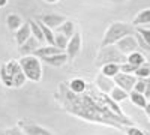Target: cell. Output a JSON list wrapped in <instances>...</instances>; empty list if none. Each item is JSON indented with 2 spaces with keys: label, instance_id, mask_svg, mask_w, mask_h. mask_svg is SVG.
I'll list each match as a JSON object with an SVG mask.
<instances>
[{
  "label": "cell",
  "instance_id": "cb8c5ba5",
  "mask_svg": "<svg viewBox=\"0 0 150 135\" xmlns=\"http://www.w3.org/2000/svg\"><path fill=\"white\" fill-rule=\"evenodd\" d=\"M119 72H120V65L117 63H110L101 68V74H104L105 77H110V78H114Z\"/></svg>",
  "mask_w": 150,
  "mask_h": 135
},
{
  "label": "cell",
  "instance_id": "30bf717a",
  "mask_svg": "<svg viewBox=\"0 0 150 135\" xmlns=\"http://www.w3.org/2000/svg\"><path fill=\"white\" fill-rule=\"evenodd\" d=\"M95 86L98 87V90H101L102 93H111V90L116 87V83L112 78L105 77L104 74H99L95 80Z\"/></svg>",
  "mask_w": 150,
  "mask_h": 135
},
{
  "label": "cell",
  "instance_id": "f546056e",
  "mask_svg": "<svg viewBox=\"0 0 150 135\" xmlns=\"http://www.w3.org/2000/svg\"><path fill=\"white\" fill-rule=\"evenodd\" d=\"M135 32L138 33L141 38L146 41V44L150 47V29H144V27H135Z\"/></svg>",
  "mask_w": 150,
  "mask_h": 135
},
{
  "label": "cell",
  "instance_id": "44dd1931",
  "mask_svg": "<svg viewBox=\"0 0 150 135\" xmlns=\"http://www.w3.org/2000/svg\"><path fill=\"white\" fill-rule=\"evenodd\" d=\"M38 24H39V27L42 29V33H44V36H45V41L48 42V45L56 47V35H54V32L50 29V27H47L42 21H38Z\"/></svg>",
  "mask_w": 150,
  "mask_h": 135
},
{
  "label": "cell",
  "instance_id": "4fadbf2b",
  "mask_svg": "<svg viewBox=\"0 0 150 135\" xmlns=\"http://www.w3.org/2000/svg\"><path fill=\"white\" fill-rule=\"evenodd\" d=\"M44 62L47 63V65H50V66H54V68H60V66H63L68 60H69V57H68V54L66 53H60V54H54V56H50V57H45V59H42Z\"/></svg>",
  "mask_w": 150,
  "mask_h": 135
},
{
  "label": "cell",
  "instance_id": "7c38bea8",
  "mask_svg": "<svg viewBox=\"0 0 150 135\" xmlns=\"http://www.w3.org/2000/svg\"><path fill=\"white\" fill-rule=\"evenodd\" d=\"M32 27H30V23H29V20L23 24V26L17 30V33H15V41H17V44H18V47H21V45H24L30 38H32Z\"/></svg>",
  "mask_w": 150,
  "mask_h": 135
},
{
  "label": "cell",
  "instance_id": "f35d334b",
  "mask_svg": "<svg viewBox=\"0 0 150 135\" xmlns=\"http://www.w3.org/2000/svg\"><path fill=\"white\" fill-rule=\"evenodd\" d=\"M147 102H149V105H150V98H149V99H147Z\"/></svg>",
  "mask_w": 150,
  "mask_h": 135
},
{
  "label": "cell",
  "instance_id": "277c9868",
  "mask_svg": "<svg viewBox=\"0 0 150 135\" xmlns=\"http://www.w3.org/2000/svg\"><path fill=\"white\" fill-rule=\"evenodd\" d=\"M125 62H128V57L122 54L119 51V48L114 47V45H110V47H104L101 48L98 57H96V62L95 65L98 68H102L105 65H110V63H117V65H122Z\"/></svg>",
  "mask_w": 150,
  "mask_h": 135
},
{
  "label": "cell",
  "instance_id": "6da1fadb",
  "mask_svg": "<svg viewBox=\"0 0 150 135\" xmlns=\"http://www.w3.org/2000/svg\"><path fill=\"white\" fill-rule=\"evenodd\" d=\"M60 101L62 105L72 116L81 117L83 120L95 122V123L108 125L111 128L123 129L125 126H135L134 122L123 114V111L117 107L110 98V95L102 93L98 87L89 86L84 93H72L68 84L60 86Z\"/></svg>",
  "mask_w": 150,
  "mask_h": 135
},
{
  "label": "cell",
  "instance_id": "d6986e66",
  "mask_svg": "<svg viewBox=\"0 0 150 135\" xmlns=\"http://www.w3.org/2000/svg\"><path fill=\"white\" fill-rule=\"evenodd\" d=\"M68 86H69L71 92H72V93H77V95L84 93V92L87 90V84H86V81L81 80V78H74Z\"/></svg>",
  "mask_w": 150,
  "mask_h": 135
},
{
  "label": "cell",
  "instance_id": "83f0119b",
  "mask_svg": "<svg viewBox=\"0 0 150 135\" xmlns=\"http://www.w3.org/2000/svg\"><path fill=\"white\" fill-rule=\"evenodd\" d=\"M135 77L137 78H150V65L144 63L143 66H140L135 72Z\"/></svg>",
  "mask_w": 150,
  "mask_h": 135
},
{
  "label": "cell",
  "instance_id": "484cf974",
  "mask_svg": "<svg viewBox=\"0 0 150 135\" xmlns=\"http://www.w3.org/2000/svg\"><path fill=\"white\" fill-rule=\"evenodd\" d=\"M0 81H2L6 87H14V81H12V77L9 75V72H8L5 63L0 66Z\"/></svg>",
  "mask_w": 150,
  "mask_h": 135
},
{
  "label": "cell",
  "instance_id": "5b68a950",
  "mask_svg": "<svg viewBox=\"0 0 150 135\" xmlns=\"http://www.w3.org/2000/svg\"><path fill=\"white\" fill-rule=\"evenodd\" d=\"M8 72H9V75L12 77V81H14V87L15 89H20L23 87L24 84H26L27 81V77L24 75V72L20 66V62H17V60H9V62L5 63Z\"/></svg>",
  "mask_w": 150,
  "mask_h": 135
},
{
  "label": "cell",
  "instance_id": "1f68e13d",
  "mask_svg": "<svg viewBox=\"0 0 150 135\" xmlns=\"http://www.w3.org/2000/svg\"><path fill=\"white\" fill-rule=\"evenodd\" d=\"M137 69H138V68L131 65V63H128V62H125V63L120 65V72H123V74H132V75H135Z\"/></svg>",
  "mask_w": 150,
  "mask_h": 135
},
{
  "label": "cell",
  "instance_id": "8fae6325",
  "mask_svg": "<svg viewBox=\"0 0 150 135\" xmlns=\"http://www.w3.org/2000/svg\"><path fill=\"white\" fill-rule=\"evenodd\" d=\"M80 51H81V33L77 32L69 39V44H68V48H66V54H68L69 59H75Z\"/></svg>",
  "mask_w": 150,
  "mask_h": 135
},
{
  "label": "cell",
  "instance_id": "52a82bcc",
  "mask_svg": "<svg viewBox=\"0 0 150 135\" xmlns=\"http://www.w3.org/2000/svg\"><path fill=\"white\" fill-rule=\"evenodd\" d=\"M112 80H114L117 87L123 89L125 92H128V93H131L134 90L137 81H138V78H137L135 75H132V74H123V72H119Z\"/></svg>",
  "mask_w": 150,
  "mask_h": 135
},
{
  "label": "cell",
  "instance_id": "4316f807",
  "mask_svg": "<svg viewBox=\"0 0 150 135\" xmlns=\"http://www.w3.org/2000/svg\"><path fill=\"white\" fill-rule=\"evenodd\" d=\"M68 44H69V39L66 38L65 35H60V33H56V47L60 48L62 51H65L68 48Z\"/></svg>",
  "mask_w": 150,
  "mask_h": 135
},
{
  "label": "cell",
  "instance_id": "ffe728a7",
  "mask_svg": "<svg viewBox=\"0 0 150 135\" xmlns=\"http://www.w3.org/2000/svg\"><path fill=\"white\" fill-rule=\"evenodd\" d=\"M110 98H111V99L114 101V102H117V104H119V102H122V101L129 99V93H128V92H125L123 89H120V87H117V86H116V87L111 90Z\"/></svg>",
  "mask_w": 150,
  "mask_h": 135
},
{
  "label": "cell",
  "instance_id": "f1b7e54d",
  "mask_svg": "<svg viewBox=\"0 0 150 135\" xmlns=\"http://www.w3.org/2000/svg\"><path fill=\"white\" fill-rule=\"evenodd\" d=\"M147 81H149V78H138V81H137L134 90L144 95V92H146V89H147Z\"/></svg>",
  "mask_w": 150,
  "mask_h": 135
},
{
  "label": "cell",
  "instance_id": "ba28073f",
  "mask_svg": "<svg viewBox=\"0 0 150 135\" xmlns=\"http://www.w3.org/2000/svg\"><path fill=\"white\" fill-rule=\"evenodd\" d=\"M18 126L23 129V132L26 135H54L51 134L48 129L36 125V123H32V122H24V120H20L18 122Z\"/></svg>",
  "mask_w": 150,
  "mask_h": 135
},
{
  "label": "cell",
  "instance_id": "d590c367",
  "mask_svg": "<svg viewBox=\"0 0 150 135\" xmlns=\"http://www.w3.org/2000/svg\"><path fill=\"white\" fill-rule=\"evenodd\" d=\"M144 111H146V113L149 114V119H150V105H147V108L144 110Z\"/></svg>",
  "mask_w": 150,
  "mask_h": 135
},
{
  "label": "cell",
  "instance_id": "e575fe53",
  "mask_svg": "<svg viewBox=\"0 0 150 135\" xmlns=\"http://www.w3.org/2000/svg\"><path fill=\"white\" fill-rule=\"evenodd\" d=\"M8 5V0H0V8H5Z\"/></svg>",
  "mask_w": 150,
  "mask_h": 135
},
{
  "label": "cell",
  "instance_id": "9c48e42d",
  "mask_svg": "<svg viewBox=\"0 0 150 135\" xmlns=\"http://www.w3.org/2000/svg\"><path fill=\"white\" fill-rule=\"evenodd\" d=\"M39 21H42L45 26L50 27L51 30H56V29H59L63 23H66L68 18L63 17V15H57V14H48V15H42V17L39 18Z\"/></svg>",
  "mask_w": 150,
  "mask_h": 135
},
{
  "label": "cell",
  "instance_id": "e0dca14e",
  "mask_svg": "<svg viewBox=\"0 0 150 135\" xmlns=\"http://www.w3.org/2000/svg\"><path fill=\"white\" fill-rule=\"evenodd\" d=\"M129 99L132 101L134 105H137L138 108H143V110H146L147 105H149L147 98H146L143 93H138V92H135V90H132V92L129 93Z\"/></svg>",
  "mask_w": 150,
  "mask_h": 135
},
{
  "label": "cell",
  "instance_id": "3957f363",
  "mask_svg": "<svg viewBox=\"0 0 150 135\" xmlns=\"http://www.w3.org/2000/svg\"><path fill=\"white\" fill-rule=\"evenodd\" d=\"M20 66L24 72V75L27 77V80L33 83H39L42 78V65L41 59L36 57L33 54L30 56H23L20 59Z\"/></svg>",
  "mask_w": 150,
  "mask_h": 135
},
{
  "label": "cell",
  "instance_id": "8992f818",
  "mask_svg": "<svg viewBox=\"0 0 150 135\" xmlns=\"http://www.w3.org/2000/svg\"><path fill=\"white\" fill-rule=\"evenodd\" d=\"M116 47L119 48V51L122 54H125L126 57L129 54H132V53L140 50V44H138V41H137L135 35H129V36H126V38H123L122 41H119L116 44Z\"/></svg>",
  "mask_w": 150,
  "mask_h": 135
},
{
  "label": "cell",
  "instance_id": "8d00e7d4",
  "mask_svg": "<svg viewBox=\"0 0 150 135\" xmlns=\"http://www.w3.org/2000/svg\"><path fill=\"white\" fill-rule=\"evenodd\" d=\"M44 2H47V3H57L59 0H44Z\"/></svg>",
  "mask_w": 150,
  "mask_h": 135
},
{
  "label": "cell",
  "instance_id": "d6a6232c",
  "mask_svg": "<svg viewBox=\"0 0 150 135\" xmlns=\"http://www.w3.org/2000/svg\"><path fill=\"white\" fill-rule=\"evenodd\" d=\"M126 135H149V134H146L144 131H141L137 126H128L126 128Z\"/></svg>",
  "mask_w": 150,
  "mask_h": 135
},
{
  "label": "cell",
  "instance_id": "4dcf8cb0",
  "mask_svg": "<svg viewBox=\"0 0 150 135\" xmlns=\"http://www.w3.org/2000/svg\"><path fill=\"white\" fill-rule=\"evenodd\" d=\"M0 135H26L23 132V129L17 125L14 128H9V129H5V131H0Z\"/></svg>",
  "mask_w": 150,
  "mask_h": 135
},
{
  "label": "cell",
  "instance_id": "2e32d148",
  "mask_svg": "<svg viewBox=\"0 0 150 135\" xmlns=\"http://www.w3.org/2000/svg\"><path fill=\"white\" fill-rule=\"evenodd\" d=\"M149 23H150V8L140 11L138 14L135 15V18L132 21V26L134 27H143V26H146V24H149Z\"/></svg>",
  "mask_w": 150,
  "mask_h": 135
},
{
  "label": "cell",
  "instance_id": "5bb4252c",
  "mask_svg": "<svg viewBox=\"0 0 150 135\" xmlns=\"http://www.w3.org/2000/svg\"><path fill=\"white\" fill-rule=\"evenodd\" d=\"M39 48V42H38V39L35 38V36H32V38L24 44L21 47H18V51L21 56H30V54H35V51Z\"/></svg>",
  "mask_w": 150,
  "mask_h": 135
},
{
  "label": "cell",
  "instance_id": "9a60e30c",
  "mask_svg": "<svg viewBox=\"0 0 150 135\" xmlns=\"http://www.w3.org/2000/svg\"><path fill=\"white\" fill-rule=\"evenodd\" d=\"M60 53H63V51L60 50V48H57V47H51V45H45V47H39V48H38L33 56L39 57V59H45V57L54 56V54H60Z\"/></svg>",
  "mask_w": 150,
  "mask_h": 135
},
{
  "label": "cell",
  "instance_id": "7402d4cb",
  "mask_svg": "<svg viewBox=\"0 0 150 135\" xmlns=\"http://www.w3.org/2000/svg\"><path fill=\"white\" fill-rule=\"evenodd\" d=\"M128 63H131V65H134L137 68H140V66H143L146 63V56L141 51H135V53L128 56Z\"/></svg>",
  "mask_w": 150,
  "mask_h": 135
},
{
  "label": "cell",
  "instance_id": "74e56055",
  "mask_svg": "<svg viewBox=\"0 0 150 135\" xmlns=\"http://www.w3.org/2000/svg\"><path fill=\"white\" fill-rule=\"evenodd\" d=\"M146 59H147V63L150 65V53H147V54H146Z\"/></svg>",
  "mask_w": 150,
  "mask_h": 135
},
{
  "label": "cell",
  "instance_id": "7a4b0ae2",
  "mask_svg": "<svg viewBox=\"0 0 150 135\" xmlns=\"http://www.w3.org/2000/svg\"><path fill=\"white\" fill-rule=\"evenodd\" d=\"M129 35H135V27L132 24L128 23H112L111 26L107 29L102 42H101V48L104 47H110V45H116L119 41H122L123 38H126Z\"/></svg>",
  "mask_w": 150,
  "mask_h": 135
},
{
  "label": "cell",
  "instance_id": "603a6c76",
  "mask_svg": "<svg viewBox=\"0 0 150 135\" xmlns=\"http://www.w3.org/2000/svg\"><path fill=\"white\" fill-rule=\"evenodd\" d=\"M6 23H8V27H9L11 30H18L23 24H24L23 18H21L20 15H17V14H9L8 18H6Z\"/></svg>",
  "mask_w": 150,
  "mask_h": 135
},
{
  "label": "cell",
  "instance_id": "836d02e7",
  "mask_svg": "<svg viewBox=\"0 0 150 135\" xmlns=\"http://www.w3.org/2000/svg\"><path fill=\"white\" fill-rule=\"evenodd\" d=\"M144 96L147 98H150V78H149V81H147V89H146V92H144Z\"/></svg>",
  "mask_w": 150,
  "mask_h": 135
},
{
  "label": "cell",
  "instance_id": "ac0fdd59",
  "mask_svg": "<svg viewBox=\"0 0 150 135\" xmlns=\"http://www.w3.org/2000/svg\"><path fill=\"white\" fill-rule=\"evenodd\" d=\"M56 32H57V33H60V35H65L68 39H71L72 36H74L75 33H77V32H75V24H74L71 20H68L66 23H63L59 29H56Z\"/></svg>",
  "mask_w": 150,
  "mask_h": 135
},
{
  "label": "cell",
  "instance_id": "d4e9b609",
  "mask_svg": "<svg viewBox=\"0 0 150 135\" xmlns=\"http://www.w3.org/2000/svg\"><path fill=\"white\" fill-rule=\"evenodd\" d=\"M29 23H30V27H32V35H33L35 38L38 39V42H39V44L47 42V41H45V36H44V33H42V29L39 27V24H38V21L29 20Z\"/></svg>",
  "mask_w": 150,
  "mask_h": 135
}]
</instances>
